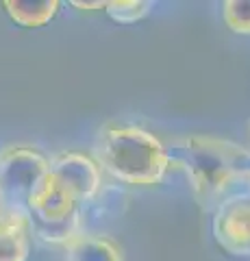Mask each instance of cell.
<instances>
[{
    "mask_svg": "<svg viewBox=\"0 0 250 261\" xmlns=\"http://www.w3.org/2000/svg\"><path fill=\"white\" fill-rule=\"evenodd\" d=\"M94 159L116 181L137 187L159 185L170 170L165 144L148 128L128 122H107L98 128Z\"/></svg>",
    "mask_w": 250,
    "mask_h": 261,
    "instance_id": "6da1fadb",
    "label": "cell"
},
{
    "mask_svg": "<svg viewBox=\"0 0 250 261\" xmlns=\"http://www.w3.org/2000/svg\"><path fill=\"white\" fill-rule=\"evenodd\" d=\"M179 161L200 205H220L222 194L250 172V150L213 135H189L179 142Z\"/></svg>",
    "mask_w": 250,
    "mask_h": 261,
    "instance_id": "7a4b0ae2",
    "label": "cell"
},
{
    "mask_svg": "<svg viewBox=\"0 0 250 261\" xmlns=\"http://www.w3.org/2000/svg\"><path fill=\"white\" fill-rule=\"evenodd\" d=\"M48 174L50 159H46L35 146L9 144L0 148V194L11 209H15L18 202L29 205V198Z\"/></svg>",
    "mask_w": 250,
    "mask_h": 261,
    "instance_id": "3957f363",
    "label": "cell"
},
{
    "mask_svg": "<svg viewBox=\"0 0 250 261\" xmlns=\"http://www.w3.org/2000/svg\"><path fill=\"white\" fill-rule=\"evenodd\" d=\"M213 238L233 257H250V194L224 198L213 214Z\"/></svg>",
    "mask_w": 250,
    "mask_h": 261,
    "instance_id": "277c9868",
    "label": "cell"
},
{
    "mask_svg": "<svg viewBox=\"0 0 250 261\" xmlns=\"http://www.w3.org/2000/svg\"><path fill=\"white\" fill-rule=\"evenodd\" d=\"M50 176L74 196L76 202L92 200L102 187V168L94 157L78 150H63L50 159Z\"/></svg>",
    "mask_w": 250,
    "mask_h": 261,
    "instance_id": "5b68a950",
    "label": "cell"
},
{
    "mask_svg": "<svg viewBox=\"0 0 250 261\" xmlns=\"http://www.w3.org/2000/svg\"><path fill=\"white\" fill-rule=\"evenodd\" d=\"M76 198L66 187L59 185L48 174V178L37 187V192L29 198V214L39 222H61L76 214Z\"/></svg>",
    "mask_w": 250,
    "mask_h": 261,
    "instance_id": "8992f818",
    "label": "cell"
},
{
    "mask_svg": "<svg viewBox=\"0 0 250 261\" xmlns=\"http://www.w3.org/2000/svg\"><path fill=\"white\" fill-rule=\"evenodd\" d=\"M31 216L24 211L0 222V261H26L31 252Z\"/></svg>",
    "mask_w": 250,
    "mask_h": 261,
    "instance_id": "52a82bcc",
    "label": "cell"
},
{
    "mask_svg": "<svg viewBox=\"0 0 250 261\" xmlns=\"http://www.w3.org/2000/svg\"><path fill=\"white\" fill-rule=\"evenodd\" d=\"M66 261H124V252L118 244L102 233H80L66 248Z\"/></svg>",
    "mask_w": 250,
    "mask_h": 261,
    "instance_id": "ba28073f",
    "label": "cell"
},
{
    "mask_svg": "<svg viewBox=\"0 0 250 261\" xmlns=\"http://www.w3.org/2000/svg\"><path fill=\"white\" fill-rule=\"evenodd\" d=\"M61 3L57 0H5L3 9L22 29L46 27L59 13Z\"/></svg>",
    "mask_w": 250,
    "mask_h": 261,
    "instance_id": "9c48e42d",
    "label": "cell"
},
{
    "mask_svg": "<svg viewBox=\"0 0 250 261\" xmlns=\"http://www.w3.org/2000/svg\"><path fill=\"white\" fill-rule=\"evenodd\" d=\"M31 228H33V233L39 240L50 242V244H61L63 248H66L76 235L83 233L76 214L70 216L68 220H61V222H39V220L31 218Z\"/></svg>",
    "mask_w": 250,
    "mask_h": 261,
    "instance_id": "30bf717a",
    "label": "cell"
},
{
    "mask_svg": "<svg viewBox=\"0 0 250 261\" xmlns=\"http://www.w3.org/2000/svg\"><path fill=\"white\" fill-rule=\"evenodd\" d=\"M152 3L148 0H109L107 3V15L114 22L120 24H133L140 22L142 18H146L150 13Z\"/></svg>",
    "mask_w": 250,
    "mask_h": 261,
    "instance_id": "8fae6325",
    "label": "cell"
},
{
    "mask_svg": "<svg viewBox=\"0 0 250 261\" xmlns=\"http://www.w3.org/2000/svg\"><path fill=\"white\" fill-rule=\"evenodd\" d=\"M222 20L237 35H250V0L222 3Z\"/></svg>",
    "mask_w": 250,
    "mask_h": 261,
    "instance_id": "7c38bea8",
    "label": "cell"
},
{
    "mask_svg": "<svg viewBox=\"0 0 250 261\" xmlns=\"http://www.w3.org/2000/svg\"><path fill=\"white\" fill-rule=\"evenodd\" d=\"M72 7L80 11H96V9H107V0H96V3H83V0H72Z\"/></svg>",
    "mask_w": 250,
    "mask_h": 261,
    "instance_id": "4fadbf2b",
    "label": "cell"
},
{
    "mask_svg": "<svg viewBox=\"0 0 250 261\" xmlns=\"http://www.w3.org/2000/svg\"><path fill=\"white\" fill-rule=\"evenodd\" d=\"M13 211H20V209H11V207H9V202L5 200V196L0 194V222H5V220L13 214Z\"/></svg>",
    "mask_w": 250,
    "mask_h": 261,
    "instance_id": "5bb4252c",
    "label": "cell"
},
{
    "mask_svg": "<svg viewBox=\"0 0 250 261\" xmlns=\"http://www.w3.org/2000/svg\"><path fill=\"white\" fill-rule=\"evenodd\" d=\"M241 183H244V185L248 187V194H250V172H248V174L244 176V181H241Z\"/></svg>",
    "mask_w": 250,
    "mask_h": 261,
    "instance_id": "9a60e30c",
    "label": "cell"
}]
</instances>
